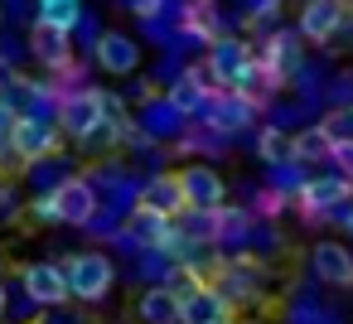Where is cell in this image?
Listing matches in <instances>:
<instances>
[{
  "mask_svg": "<svg viewBox=\"0 0 353 324\" xmlns=\"http://www.w3.org/2000/svg\"><path fill=\"white\" fill-rule=\"evenodd\" d=\"M63 276H68V295L83 300V305H102L112 290H117V261L107 252H73L63 261Z\"/></svg>",
  "mask_w": 353,
  "mask_h": 324,
  "instance_id": "obj_1",
  "label": "cell"
},
{
  "mask_svg": "<svg viewBox=\"0 0 353 324\" xmlns=\"http://www.w3.org/2000/svg\"><path fill=\"white\" fill-rule=\"evenodd\" d=\"M6 145H10V155L30 170V165H39V160H49V155H63V131H59V121L15 117V121L6 126Z\"/></svg>",
  "mask_w": 353,
  "mask_h": 324,
  "instance_id": "obj_2",
  "label": "cell"
},
{
  "mask_svg": "<svg viewBox=\"0 0 353 324\" xmlns=\"http://www.w3.org/2000/svg\"><path fill=\"white\" fill-rule=\"evenodd\" d=\"M170 285L179 295V324H223V319H232V300L218 285H203V281H194L184 271Z\"/></svg>",
  "mask_w": 353,
  "mask_h": 324,
  "instance_id": "obj_3",
  "label": "cell"
},
{
  "mask_svg": "<svg viewBox=\"0 0 353 324\" xmlns=\"http://www.w3.org/2000/svg\"><path fill=\"white\" fill-rule=\"evenodd\" d=\"M256 59H261V68H266V78H271V92H281V88L305 68V39H300V30H271V34L261 39Z\"/></svg>",
  "mask_w": 353,
  "mask_h": 324,
  "instance_id": "obj_4",
  "label": "cell"
},
{
  "mask_svg": "<svg viewBox=\"0 0 353 324\" xmlns=\"http://www.w3.org/2000/svg\"><path fill=\"white\" fill-rule=\"evenodd\" d=\"M54 208H59V227H83L102 213V199H97V184L88 174H68L59 189H54Z\"/></svg>",
  "mask_w": 353,
  "mask_h": 324,
  "instance_id": "obj_5",
  "label": "cell"
},
{
  "mask_svg": "<svg viewBox=\"0 0 353 324\" xmlns=\"http://www.w3.org/2000/svg\"><path fill=\"white\" fill-rule=\"evenodd\" d=\"M348 199H353V179L339 174V170H324V174H310V179H305V189L295 194V208H300L305 218H329V213L343 208Z\"/></svg>",
  "mask_w": 353,
  "mask_h": 324,
  "instance_id": "obj_6",
  "label": "cell"
},
{
  "mask_svg": "<svg viewBox=\"0 0 353 324\" xmlns=\"http://www.w3.org/2000/svg\"><path fill=\"white\" fill-rule=\"evenodd\" d=\"M20 290L39 305V310H59L68 305V276H63V261H25L20 266Z\"/></svg>",
  "mask_w": 353,
  "mask_h": 324,
  "instance_id": "obj_7",
  "label": "cell"
},
{
  "mask_svg": "<svg viewBox=\"0 0 353 324\" xmlns=\"http://www.w3.org/2000/svg\"><path fill=\"white\" fill-rule=\"evenodd\" d=\"M63 97H59V131L68 136V141H83V136H92V126L102 121V107H97V88H59Z\"/></svg>",
  "mask_w": 353,
  "mask_h": 324,
  "instance_id": "obj_8",
  "label": "cell"
},
{
  "mask_svg": "<svg viewBox=\"0 0 353 324\" xmlns=\"http://www.w3.org/2000/svg\"><path fill=\"white\" fill-rule=\"evenodd\" d=\"M343 20H348V0H305L295 15V30L305 44H334Z\"/></svg>",
  "mask_w": 353,
  "mask_h": 324,
  "instance_id": "obj_9",
  "label": "cell"
},
{
  "mask_svg": "<svg viewBox=\"0 0 353 324\" xmlns=\"http://www.w3.org/2000/svg\"><path fill=\"white\" fill-rule=\"evenodd\" d=\"M252 59H256V44H247L242 34H223V39H213V44L203 49V68L213 73L218 88H232V78H237Z\"/></svg>",
  "mask_w": 353,
  "mask_h": 324,
  "instance_id": "obj_10",
  "label": "cell"
},
{
  "mask_svg": "<svg viewBox=\"0 0 353 324\" xmlns=\"http://www.w3.org/2000/svg\"><path fill=\"white\" fill-rule=\"evenodd\" d=\"M179 184H184V199L194 213H218L228 208V179L213 170V165H184L179 170Z\"/></svg>",
  "mask_w": 353,
  "mask_h": 324,
  "instance_id": "obj_11",
  "label": "cell"
},
{
  "mask_svg": "<svg viewBox=\"0 0 353 324\" xmlns=\"http://www.w3.org/2000/svg\"><path fill=\"white\" fill-rule=\"evenodd\" d=\"M256 107H261V102H252V97H242V92L223 88V92H213V97H208V112H203V121L232 141L237 131H247V126L256 121Z\"/></svg>",
  "mask_w": 353,
  "mask_h": 324,
  "instance_id": "obj_12",
  "label": "cell"
},
{
  "mask_svg": "<svg viewBox=\"0 0 353 324\" xmlns=\"http://www.w3.org/2000/svg\"><path fill=\"white\" fill-rule=\"evenodd\" d=\"M136 208H150L160 218H179L189 213V199H184V184H179V170H155L141 179V203Z\"/></svg>",
  "mask_w": 353,
  "mask_h": 324,
  "instance_id": "obj_13",
  "label": "cell"
},
{
  "mask_svg": "<svg viewBox=\"0 0 353 324\" xmlns=\"http://www.w3.org/2000/svg\"><path fill=\"white\" fill-rule=\"evenodd\" d=\"M92 63H97V73L136 78V73H141V44H136L131 34H121V30H107V34L97 39V49H92Z\"/></svg>",
  "mask_w": 353,
  "mask_h": 324,
  "instance_id": "obj_14",
  "label": "cell"
},
{
  "mask_svg": "<svg viewBox=\"0 0 353 324\" xmlns=\"http://www.w3.org/2000/svg\"><path fill=\"white\" fill-rule=\"evenodd\" d=\"M136 131L155 145V141H184V131H189V117H179L165 97H150V102H141L136 107Z\"/></svg>",
  "mask_w": 353,
  "mask_h": 324,
  "instance_id": "obj_15",
  "label": "cell"
},
{
  "mask_svg": "<svg viewBox=\"0 0 353 324\" xmlns=\"http://www.w3.org/2000/svg\"><path fill=\"white\" fill-rule=\"evenodd\" d=\"M310 271H314V281H324V285H339V290H353V247H343V242H314L310 247Z\"/></svg>",
  "mask_w": 353,
  "mask_h": 324,
  "instance_id": "obj_16",
  "label": "cell"
},
{
  "mask_svg": "<svg viewBox=\"0 0 353 324\" xmlns=\"http://www.w3.org/2000/svg\"><path fill=\"white\" fill-rule=\"evenodd\" d=\"M184 44H213L228 34V20H223V0H189L184 6V25H179Z\"/></svg>",
  "mask_w": 353,
  "mask_h": 324,
  "instance_id": "obj_17",
  "label": "cell"
},
{
  "mask_svg": "<svg viewBox=\"0 0 353 324\" xmlns=\"http://www.w3.org/2000/svg\"><path fill=\"white\" fill-rule=\"evenodd\" d=\"M30 59L34 63H44L49 73H63L68 63H73V34H63V30H49V25H30Z\"/></svg>",
  "mask_w": 353,
  "mask_h": 324,
  "instance_id": "obj_18",
  "label": "cell"
},
{
  "mask_svg": "<svg viewBox=\"0 0 353 324\" xmlns=\"http://www.w3.org/2000/svg\"><path fill=\"white\" fill-rule=\"evenodd\" d=\"M136 324H179V295H174V285H145L136 295Z\"/></svg>",
  "mask_w": 353,
  "mask_h": 324,
  "instance_id": "obj_19",
  "label": "cell"
},
{
  "mask_svg": "<svg viewBox=\"0 0 353 324\" xmlns=\"http://www.w3.org/2000/svg\"><path fill=\"white\" fill-rule=\"evenodd\" d=\"M83 0H34V20L39 25H49V30H63V34H73L78 30V20H83Z\"/></svg>",
  "mask_w": 353,
  "mask_h": 324,
  "instance_id": "obj_20",
  "label": "cell"
},
{
  "mask_svg": "<svg viewBox=\"0 0 353 324\" xmlns=\"http://www.w3.org/2000/svg\"><path fill=\"white\" fill-rule=\"evenodd\" d=\"M256 155H261V165H266V170L295 165V136H290V131H281V126H266V131L256 136Z\"/></svg>",
  "mask_w": 353,
  "mask_h": 324,
  "instance_id": "obj_21",
  "label": "cell"
},
{
  "mask_svg": "<svg viewBox=\"0 0 353 324\" xmlns=\"http://www.w3.org/2000/svg\"><path fill=\"white\" fill-rule=\"evenodd\" d=\"M295 160H300V165H319V160H334V145H329V136H324L319 126H305V131L295 136Z\"/></svg>",
  "mask_w": 353,
  "mask_h": 324,
  "instance_id": "obj_22",
  "label": "cell"
},
{
  "mask_svg": "<svg viewBox=\"0 0 353 324\" xmlns=\"http://www.w3.org/2000/svg\"><path fill=\"white\" fill-rule=\"evenodd\" d=\"M319 131L329 136V145H334V150L353 145V107H329V112L319 117Z\"/></svg>",
  "mask_w": 353,
  "mask_h": 324,
  "instance_id": "obj_23",
  "label": "cell"
},
{
  "mask_svg": "<svg viewBox=\"0 0 353 324\" xmlns=\"http://www.w3.org/2000/svg\"><path fill=\"white\" fill-rule=\"evenodd\" d=\"M97 107H102V121H117V126H136L131 121V102L112 88H97Z\"/></svg>",
  "mask_w": 353,
  "mask_h": 324,
  "instance_id": "obj_24",
  "label": "cell"
},
{
  "mask_svg": "<svg viewBox=\"0 0 353 324\" xmlns=\"http://www.w3.org/2000/svg\"><path fill=\"white\" fill-rule=\"evenodd\" d=\"M107 34V25L92 15V10H83V20H78V30H73V44H83L88 49V59H92V49H97V39Z\"/></svg>",
  "mask_w": 353,
  "mask_h": 324,
  "instance_id": "obj_25",
  "label": "cell"
},
{
  "mask_svg": "<svg viewBox=\"0 0 353 324\" xmlns=\"http://www.w3.org/2000/svg\"><path fill=\"white\" fill-rule=\"evenodd\" d=\"M25 213H30V223H44V227H59V208H54V194H34Z\"/></svg>",
  "mask_w": 353,
  "mask_h": 324,
  "instance_id": "obj_26",
  "label": "cell"
},
{
  "mask_svg": "<svg viewBox=\"0 0 353 324\" xmlns=\"http://www.w3.org/2000/svg\"><path fill=\"white\" fill-rule=\"evenodd\" d=\"M121 6H126L136 20H145V15H160V6H165V0H121Z\"/></svg>",
  "mask_w": 353,
  "mask_h": 324,
  "instance_id": "obj_27",
  "label": "cell"
},
{
  "mask_svg": "<svg viewBox=\"0 0 353 324\" xmlns=\"http://www.w3.org/2000/svg\"><path fill=\"white\" fill-rule=\"evenodd\" d=\"M334 170L353 179V145H343V150H334Z\"/></svg>",
  "mask_w": 353,
  "mask_h": 324,
  "instance_id": "obj_28",
  "label": "cell"
},
{
  "mask_svg": "<svg viewBox=\"0 0 353 324\" xmlns=\"http://www.w3.org/2000/svg\"><path fill=\"white\" fill-rule=\"evenodd\" d=\"M15 194H10V184H0V218H15Z\"/></svg>",
  "mask_w": 353,
  "mask_h": 324,
  "instance_id": "obj_29",
  "label": "cell"
},
{
  "mask_svg": "<svg viewBox=\"0 0 353 324\" xmlns=\"http://www.w3.org/2000/svg\"><path fill=\"white\" fill-rule=\"evenodd\" d=\"M329 218H343V232H348V237H353V203H343V208H334V213H329Z\"/></svg>",
  "mask_w": 353,
  "mask_h": 324,
  "instance_id": "obj_30",
  "label": "cell"
},
{
  "mask_svg": "<svg viewBox=\"0 0 353 324\" xmlns=\"http://www.w3.org/2000/svg\"><path fill=\"white\" fill-rule=\"evenodd\" d=\"M10 314V290H6V281H0V319Z\"/></svg>",
  "mask_w": 353,
  "mask_h": 324,
  "instance_id": "obj_31",
  "label": "cell"
},
{
  "mask_svg": "<svg viewBox=\"0 0 353 324\" xmlns=\"http://www.w3.org/2000/svg\"><path fill=\"white\" fill-rule=\"evenodd\" d=\"M223 324H237V319H223Z\"/></svg>",
  "mask_w": 353,
  "mask_h": 324,
  "instance_id": "obj_32",
  "label": "cell"
}]
</instances>
